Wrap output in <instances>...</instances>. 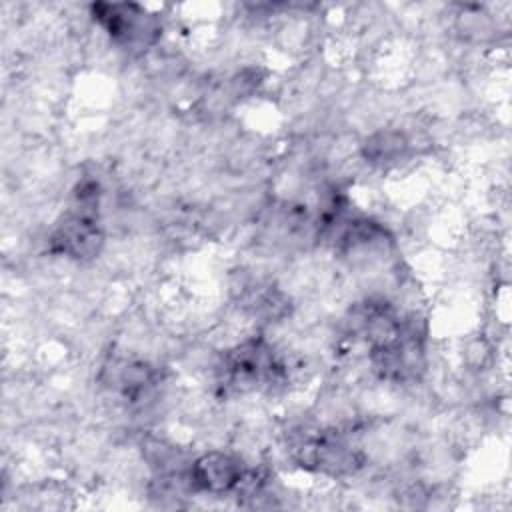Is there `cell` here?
Segmentation results:
<instances>
[{
	"label": "cell",
	"instance_id": "7a4b0ae2",
	"mask_svg": "<svg viewBox=\"0 0 512 512\" xmlns=\"http://www.w3.org/2000/svg\"><path fill=\"white\" fill-rule=\"evenodd\" d=\"M408 140L398 130H382L372 134L364 144V156L370 162H390L404 154Z\"/></svg>",
	"mask_w": 512,
	"mask_h": 512
},
{
	"label": "cell",
	"instance_id": "6da1fadb",
	"mask_svg": "<svg viewBox=\"0 0 512 512\" xmlns=\"http://www.w3.org/2000/svg\"><path fill=\"white\" fill-rule=\"evenodd\" d=\"M248 468L238 456L226 452H206L190 462L188 482L194 490L224 494L238 488Z\"/></svg>",
	"mask_w": 512,
	"mask_h": 512
}]
</instances>
